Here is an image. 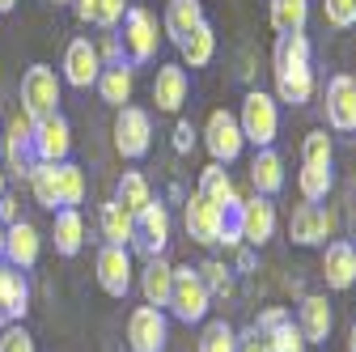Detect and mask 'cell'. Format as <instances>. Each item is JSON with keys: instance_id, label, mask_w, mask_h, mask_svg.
Here are the masks:
<instances>
[{"instance_id": "1", "label": "cell", "mask_w": 356, "mask_h": 352, "mask_svg": "<svg viewBox=\"0 0 356 352\" xmlns=\"http://www.w3.org/2000/svg\"><path fill=\"white\" fill-rule=\"evenodd\" d=\"M272 77L276 98L289 106H305L314 98V68H309V38L305 34H280L272 51Z\"/></svg>"}, {"instance_id": "2", "label": "cell", "mask_w": 356, "mask_h": 352, "mask_svg": "<svg viewBox=\"0 0 356 352\" xmlns=\"http://www.w3.org/2000/svg\"><path fill=\"white\" fill-rule=\"evenodd\" d=\"M242 208V204H238ZM238 208H220L208 195H191L183 208V221H187V238L200 246H238L242 230H238Z\"/></svg>"}, {"instance_id": "3", "label": "cell", "mask_w": 356, "mask_h": 352, "mask_svg": "<svg viewBox=\"0 0 356 352\" xmlns=\"http://www.w3.org/2000/svg\"><path fill=\"white\" fill-rule=\"evenodd\" d=\"M238 127H242V136H246L254 149H272V141L280 136V111H276V98L263 94V90H250V94L242 98Z\"/></svg>"}, {"instance_id": "4", "label": "cell", "mask_w": 356, "mask_h": 352, "mask_svg": "<svg viewBox=\"0 0 356 352\" xmlns=\"http://www.w3.org/2000/svg\"><path fill=\"white\" fill-rule=\"evenodd\" d=\"M119 51H123V64H149L161 47V34H157V22L149 9H127L123 22H119Z\"/></svg>"}, {"instance_id": "5", "label": "cell", "mask_w": 356, "mask_h": 352, "mask_svg": "<svg viewBox=\"0 0 356 352\" xmlns=\"http://www.w3.org/2000/svg\"><path fill=\"white\" fill-rule=\"evenodd\" d=\"M208 305H212V293L204 289L200 272L195 268H174V289H170L165 310L178 323H204L208 319Z\"/></svg>"}, {"instance_id": "6", "label": "cell", "mask_w": 356, "mask_h": 352, "mask_svg": "<svg viewBox=\"0 0 356 352\" xmlns=\"http://www.w3.org/2000/svg\"><path fill=\"white\" fill-rule=\"evenodd\" d=\"M22 111L30 119H51L60 115V77L47 64H30L22 77Z\"/></svg>"}, {"instance_id": "7", "label": "cell", "mask_w": 356, "mask_h": 352, "mask_svg": "<svg viewBox=\"0 0 356 352\" xmlns=\"http://www.w3.org/2000/svg\"><path fill=\"white\" fill-rule=\"evenodd\" d=\"M149 145H153V119H149V111L119 106V115H115V149H119V157L136 161V157L149 153Z\"/></svg>"}, {"instance_id": "8", "label": "cell", "mask_w": 356, "mask_h": 352, "mask_svg": "<svg viewBox=\"0 0 356 352\" xmlns=\"http://www.w3.org/2000/svg\"><path fill=\"white\" fill-rule=\"evenodd\" d=\"M72 153V127L64 115L51 119H34V136H30V161H68Z\"/></svg>"}, {"instance_id": "9", "label": "cell", "mask_w": 356, "mask_h": 352, "mask_svg": "<svg viewBox=\"0 0 356 352\" xmlns=\"http://www.w3.org/2000/svg\"><path fill=\"white\" fill-rule=\"evenodd\" d=\"M204 145H208L212 161L229 166V161H238V157H242L246 136H242V127H238V119H234L229 111H212V115H208V123H204Z\"/></svg>"}, {"instance_id": "10", "label": "cell", "mask_w": 356, "mask_h": 352, "mask_svg": "<svg viewBox=\"0 0 356 352\" xmlns=\"http://www.w3.org/2000/svg\"><path fill=\"white\" fill-rule=\"evenodd\" d=\"M165 242H170V212H165V204H145L140 212H136V234H131V246H136L145 259H157L161 250H165Z\"/></svg>"}, {"instance_id": "11", "label": "cell", "mask_w": 356, "mask_h": 352, "mask_svg": "<svg viewBox=\"0 0 356 352\" xmlns=\"http://www.w3.org/2000/svg\"><path fill=\"white\" fill-rule=\"evenodd\" d=\"M131 280H136V272H131V250L127 246H102L98 250V285L106 297H127L131 293Z\"/></svg>"}, {"instance_id": "12", "label": "cell", "mask_w": 356, "mask_h": 352, "mask_svg": "<svg viewBox=\"0 0 356 352\" xmlns=\"http://www.w3.org/2000/svg\"><path fill=\"white\" fill-rule=\"evenodd\" d=\"M327 238H331V212L318 200L297 204L293 216H289V242H297V246H323Z\"/></svg>"}, {"instance_id": "13", "label": "cell", "mask_w": 356, "mask_h": 352, "mask_svg": "<svg viewBox=\"0 0 356 352\" xmlns=\"http://www.w3.org/2000/svg\"><path fill=\"white\" fill-rule=\"evenodd\" d=\"M127 348L131 352H161L165 348V314L157 305H136L127 314Z\"/></svg>"}, {"instance_id": "14", "label": "cell", "mask_w": 356, "mask_h": 352, "mask_svg": "<svg viewBox=\"0 0 356 352\" xmlns=\"http://www.w3.org/2000/svg\"><path fill=\"white\" fill-rule=\"evenodd\" d=\"M254 327L263 331L267 339V352H305V339L293 323V314L284 310V305H267V310L254 319Z\"/></svg>"}, {"instance_id": "15", "label": "cell", "mask_w": 356, "mask_h": 352, "mask_svg": "<svg viewBox=\"0 0 356 352\" xmlns=\"http://www.w3.org/2000/svg\"><path fill=\"white\" fill-rule=\"evenodd\" d=\"M238 230H242V242L263 246L267 238L276 234V208H272V200H267V195L242 200V208H238Z\"/></svg>"}, {"instance_id": "16", "label": "cell", "mask_w": 356, "mask_h": 352, "mask_svg": "<svg viewBox=\"0 0 356 352\" xmlns=\"http://www.w3.org/2000/svg\"><path fill=\"white\" fill-rule=\"evenodd\" d=\"M327 123L335 131H356V81L348 72L327 81Z\"/></svg>"}, {"instance_id": "17", "label": "cell", "mask_w": 356, "mask_h": 352, "mask_svg": "<svg viewBox=\"0 0 356 352\" xmlns=\"http://www.w3.org/2000/svg\"><path fill=\"white\" fill-rule=\"evenodd\" d=\"M26 310H30V285H26V272L0 259V319H5V323H22Z\"/></svg>"}, {"instance_id": "18", "label": "cell", "mask_w": 356, "mask_h": 352, "mask_svg": "<svg viewBox=\"0 0 356 352\" xmlns=\"http://www.w3.org/2000/svg\"><path fill=\"white\" fill-rule=\"evenodd\" d=\"M102 72V60H98V47L89 38H72L68 51H64V81L76 85V90H89Z\"/></svg>"}, {"instance_id": "19", "label": "cell", "mask_w": 356, "mask_h": 352, "mask_svg": "<svg viewBox=\"0 0 356 352\" xmlns=\"http://www.w3.org/2000/svg\"><path fill=\"white\" fill-rule=\"evenodd\" d=\"M187 94H191L187 68L183 64H161L157 68V81H153V102H157V111L178 115V111H183V102H187Z\"/></svg>"}, {"instance_id": "20", "label": "cell", "mask_w": 356, "mask_h": 352, "mask_svg": "<svg viewBox=\"0 0 356 352\" xmlns=\"http://www.w3.org/2000/svg\"><path fill=\"white\" fill-rule=\"evenodd\" d=\"M331 323H335V314H331L327 297L323 293H305L301 305H297V331H301V339L305 344H327Z\"/></svg>"}, {"instance_id": "21", "label": "cell", "mask_w": 356, "mask_h": 352, "mask_svg": "<svg viewBox=\"0 0 356 352\" xmlns=\"http://www.w3.org/2000/svg\"><path fill=\"white\" fill-rule=\"evenodd\" d=\"M38 250H42V234L30 225V221H13L5 225V263H13V268H34L38 263Z\"/></svg>"}, {"instance_id": "22", "label": "cell", "mask_w": 356, "mask_h": 352, "mask_svg": "<svg viewBox=\"0 0 356 352\" xmlns=\"http://www.w3.org/2000/svg\"><path fill=\"white\" fill-rule=\"evenodd\" d=\"M323 280H327V289H339V293L356 285V250H352V242H331L327 246Z\"/></svg>"}, {"instance_id": "23", "label": "cell", "mask_w": 356, "mask_h": 352, "mask_svg": "<svg viewBox=\"0 0 356 352\" xmlns=\"http://www.w3.org/2000/svg\"><path fill=\"white\" fill-rule=\"evenodd\" d=\"M250 183H254V195H267V200L284 187V161H280L276 149H259L254 153V161H250Z\"/></svg>"}, {"instance_id": "24", "label": "cell", "mask_w": 356, "mask_h": 352, "mask_svg": "<svg viewBox=\"0 0 356 352\" xmlns=\"http://www.w3.org/2000/svg\"><path fill=\"white\" fill-rule=\"evenodd\" d=\"M98 230L111 246H131V234H136V216H131L119 200H106L98 208Z\"/></svg>"}, {"instance_id": "25", "label": "cell", "mask_w": 356, "mask_h": 352, "mask_svg": "<svg viewBox=\"0 0 356 352\" xmlns=\"http://www.w3.org/2000/svg\"><path fill=\"white\" fill-rule=\"evenodd\" d=\"M170 289H174V268L157 255V259H145V272H140V293L149 305H157V310H165L170 301Z\"/></svg>"}, {"instance_id": "26", "label": "cell", "mask_w": 356, "mask_h": 352, "mask_svg": "<svg viewBox=\"0 0 356 352\" xmlns=\"http://www.w3.org/2000/svg\"><path fill=\"white\" fill-rule=\"evenodd\" d=\"M200 195H208L212 204H220V208H238L242 200H238V187H234V179H229V170L220 166V161H212V166H204L200 170V187H195Z\"/></svg>"}, {"instance_id": "27", "label": "cell", "mask_w": 356, "mask_h": 352, "mask_svg": "<svg viewBox=\"0 0 356 352\" xmlns=\"http://www.w3.org/2000/svg\"><path fill=\"white\" fill-rule=\"evenodd\" d=\"M200 22H204V5H200V0H170L161 26H165V38L170 42H183Z\"/></svg>"}, {"instance_id": "28", "label": "cell", "mask_w": 356, "mask_h": 352, "mask_svg": "<svg viewBox=\"0 0 356 352\" xmlns=\"http://www.w3.org/2000/svg\"><path fill=\"white\" fill-rule=\"evenodd\" d=\"M94 85H98L102 102H111V106H127V102H131V90H136V77H131L127 64H111V68L98 72Z\"/></svg>"}, {"instance_id": "29", "label": "cell", "mask_w": 356, "mask_h": 352, "mask_svg": "<svg viewBox=\"0 0 356 352\" xmlns=\"http://www.w3.org/2000/svg\"><path fill=\"white\" fill-rule=\"evenodd\" d=\"M51 242H56V255H76V250H81V242H85V221H81L76 208H56Z\"/></svg>"}, {"instance_id": "30", "label": "cell", "mask_w": 356, "mask_h": 352, "mask_svg": "<svg viewBox=\"0 0 356 352\" xmlns=\"http://www.w3.org/2000/svg\"><path fill=\"white\" fill-rule=\"evenodd\" d=\"M178 51H183V64H187V68H204V64L216 56V34H212V26L200 22L183 42H178Z\"/></svg>"}, {"instance_id": "31", "label": "cell", "mask_w": 356, "mask_h": 352, "mask_svg": "<svg viewBox=\"0 0 356 352\" xmlns=\"http://www.w3.org/2000/svg\"><path fill=\"white\" fill-rule=\"evenodd\" d=\"M115 200L136 216L145 204H153V187H149V179L140 170H123V179H119V187H115Z\"/></svg>"}, {"instance_id": "32", "label": "cell", "mask_w": 356, "mask_h": 352, "mask_svg": "<svg viewBox=\"0 0 356 352\" xmlns=\"http://www.w3.org/2000/svg\"><path fill=\"white\" fill-rule=\"evenodd\" d=\"M309 17V0H272V26L276 34H301Z\"/></svg>"}, {"instance_id": "33", "label": "cell", "mask_w": 356, "mask_h": 352, "mask_svg": "<svg viewBox=\"0 0 356 352\" xmlns=\"http://www.w3.org/2000/svg\"><path fill=\"white\" fill-rule=\"evenodd\" d=\"M234 344H238V331L225 319H212V323H204L195 352H234Z\"/></svg>"}, {"instance_id": "34", "label": "cell", "mask_w": 356, "mask_h": 352, "mask_svg": "<svg viewBox=\"0 0 356 352\" xmlns=\"http://www.w3.org/2000/svg\"><path fill=\"white\" fill-rule=\"evenodd\" d=\"M331 183H335L331 166H301V174H297V187H301L305 200H327Z\"/></svg>"}, {"instance_id": "35", "label": "cell", "mask_w": 356, "mask_h": 352, "mask_svg": "<svg viewBox=\"0 0 356 352\" xmlns=\"http://www.w3.org/2000/svg\"><path fill=\"white\" fill-rule=\"evenodd\" d=\"M200 280H204V289L212 293V297H234V272L225 268L220 259H208V263H200Z\"/></svg>"}, {"instance_id": "36", "label": "cell", "mask_w": 356, "mask_h": 352, "mask_svg": "<svg viewBox=\"0 0 356 352\" xmlns=\"http://www.w3.org/2000/svg\"><path fill=\"white\" fill-rule=\"evenodd\" d=\"M331 157H335V149H331V136L323 127L301 141V166H331Z\"/></svg>"}, {"instance_id": "37", "label": "cell", "mask_w": 356, "mask_h": 352, "mask_svg": "<svg viewBox=\"0 0 356 352\" xmlns=\"http://www.w3.org/2000/svg\"><path fill=\"white\" fill-rule=\"evenodd\" d=\"M127 13V0H94V22L89 26H98V30H119Z\"/></svg>"}, {"instance_id": "38", "label": "cell", "mask_w": 356, "mask_h": 352, "mask_svg": "<svg viewBox=\"0 0 356 352\" xmlns=\"http://www.w3.org/2000/svg\"><path fill=\"white\" fill-rule=\"evenodd\" d=\"M323 13L335 30H348L356 26V0H323Z\"/></svg>"}, {"instance_id": "39", "label": "cell", "mask_w": 356, "mask_h": 352, "mask_svg": "<svg viewBox=\"0 0 356 352\" xmlns=\"http://www.w3.org/2000/svg\"><path fill=\"white\" fill-rule=\"evenodd\" d=\"M0 352H34V335L22 323H9L0 331Z\"/></svg>"}, {"instance_id": "40", "label": "cell", "mask_w": 356, "mask_h": 352, "mask_svg": "<svg viewBox=\"0 0 356 352\" xmlns=\"http://www.w3.org/2000/svg\"><path fill=\"white\" fill-rule=\"evenodd\" d=\"M234 352H267V339H263V331H259V327H246V331H238V344H234Z\"/></svg>"}, {"instance_id": "41", "label": "cell", "mask_w": 356, "mask_h": 352, "mask_svg": "<svg viewBox=\"0 0 356 352\" xmlns=\"http://www.w3.org/2000/svg\"><path fill=\"white\" fill-rule=\"evenodd\" d=\"M191 145H195V127L187 119H178V127H174V153H191Z\"/></svg>"}, {"instance_id": "42", "label": "cell", "mask_w": 356, "mask_h": 352, "mask_svg": "<svg viewBox=\"0 0 356 352\" xmlns=\"http://www.w3.org/2000/svg\"><path fill=\"white\" fill-rule=\"evenodd\" d=\"M13 221H22V200L17 195H0V225H13Z\"/></svg>"}, {"instance_id": "43", "label": "cell", "mask_w": 356, "mask_h": 352, "mask_svg": "<svg viewBox=\"0 0 356 352\" xmlns=\"http://www.w3.org/2000/svg\"><path fill=\"white\" fill-rule=\"evenodd\" d=\"M72 9H76V22H94V0H72Z\"/></svg>"}, {"instance_id": "44", "label": "cell", "mask_w": 356, "mask_h": 352, "mask_svg": "<svg viewBox=\"0 0 356 352\" xmlns=\"http://www.w3.org/2000/svg\"><path fill=\"white\" fill-rule=\"evenodd\" d=\"M348 352H356V323L348 327Z\"/></svg>"}, {"instance_id": "45", "label": "cell", "mask_w": 356, "mask_h": 352, "mask_svg": "<svg viewBox=\"0 0 356 352\" xmlns=\"http://www.w3.org/2000/svg\"><path fill=\"white\" fill-rule=\"evenodd\" d=\"M5 183H9V174H5V166H0V195H5Z\"/></svg>"}, {"instance_id": "46", "label": "cell", "mask_w": 356, "mask_h": 352, "mask_svg": "<svg viewBox=\"0 0 356 352\" xmlns=\"http://www.w3.org/2000/svg\"><path fill=\"white\" fill-rule=\"evenodd\" d=\"M13 5H17V0H0V13H9Z\"/></svg>"}, {"instance_id": "47", "label": "cell", "mask_w": 356, "mask_h": 352, "mask_svg": "<svg viewBox=\"0 0 356 352\" xmlns=\"http://www.w3.org/2000/svg\"><path fill=\"white\" fill-rule=\"evenodd\" d=\"M0 259H5V225H0Z\"/></svg>"}, {"instance_id": "48", "label": "cell", "mask_w": 356, "mask_h": 352, "mask_svg": "<svg viewBox=\"0 0 356 352\" xmlns=\"http://www.w3.org/2000/svg\"><path fill=\"white\" fill-rule=\"evenodd\" d=\"M51 5H56V9H60V5H72V0H51Z\"/></svg>"}, {"instance_id": "49", "label": "cell", "mask_w": 356, "mask_h": 352, "mask_svg": "<svg viewBox=\"0 0 356 352\" xmlns=\"http://www.w3.org/2000/svg\"><path fill=\"white\" fill-rule=\"evenodd\" d=\"M0 153H5V136H0Z\"/></svg>"}, {"instance_id": "50", "label": "cell", "mask_w": 356, "mask_h": 352, "mask_svg": "<svg viewBox=\"0 0 356 352\" xmlns=\"http://www.w3.org/2000/svg\"><path fill=\"white\" fill-rule=\"evenodd\" d=\"M352 250H356V234H352Z\"/></svg>"}, {"instance_id": "51", "label": "cell", "mask_w": 356, "mask_h": 352, "mask_svg": "<svg viewBox=\"0 0 356 352\" xmlns=\"http://www.w3.org/2000/svg\"><path fill=\"white\" fill-rule=\"evenodd\" d=\"M352 81H356V77H352Z\"/></svg>"}]
</instances>
